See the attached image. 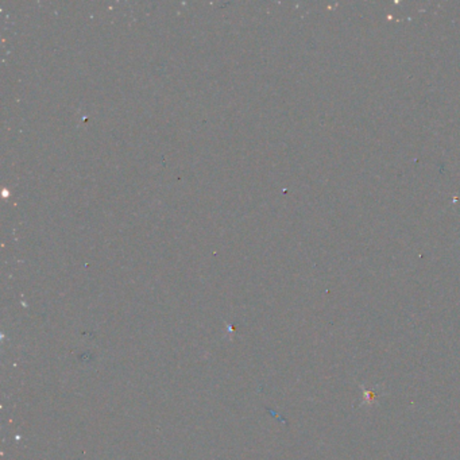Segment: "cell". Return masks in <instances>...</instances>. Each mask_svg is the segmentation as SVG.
Listing matches in <instances>:
<instances>
[{
  "mask_svg": "<svg viewBox=\"0 0 460 460\" xmlns=\"http://www.w3.org/2000/svg\"><path fill=\"white\" fill-rule=\"evenodd\" d=\"M363 397H364V400L368 401V402H370V401L374 400V393H372V392H367V390H364V392H363Z\"/></svg>",
  "mask_w": 460,
  "mask_h": 460,
  "instance_id": "1",
  "label": "cell"
}]
</instances>
